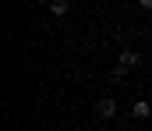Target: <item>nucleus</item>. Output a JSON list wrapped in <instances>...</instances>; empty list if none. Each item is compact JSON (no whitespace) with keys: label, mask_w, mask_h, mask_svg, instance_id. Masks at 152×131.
Here are the masks:
<instances>
[{"label":"nucleus","mask_w":152,"mask_h":131,"mask_svg":"<svg viewBox=\"0 0 152 131\" xmlns=\"http://www.w3.org/2000/svg\"><path fill=\"white\" fill-rule=\"evenodd\" d=\"M67 11H71V4H67V0H50V14H53V18H64Z\"/></svg>","instance_id":"nucleus-4"},{"label":"nucleus","mask_w":152,"mask_h":131,"mask_svg":"<svg viewBox=\"0 0 152 131\" xmlns=\"http://www.w3.org/2000/svg\"><path fill=\"white\" fill-rule=\"evenodd\" d=\"M131 113H134L138 121H149V117H152V106L145 103V99H134V106H131Z\"/></svg>","instance_id":"nucleus-3"},{"label":"nucleus","mask_w":152,"mask_h":131,"mask_svg":"<svg viewBox=\"0 0 152 131\" xmlns=\"http://www.w3.org/2000/svg\"><path fill=\"white\" fill-rule=\"evenodd\" d=\"M96 113H99V117H106V121H110V117H113V113H117V103H113V99H110V96H103V99H99V103H96Z\"/></svg>","instance_id":"nucleus-2"},{"label":"nucleus","mask_w":152,"mask_h":131,"mask_svg":"<svg viewBox=\"0 0 152 131\" xmlns=\"http://www.w3.org/2000/svg\"><path fill=\"white\" fill-rule=\"evenodd\" d=\"M117 64H120V67H127V71H131V67H138V64H142V53H138V50H124V53H120V60H117Z\"/></svg>","instance_id":"nucleus-1"},{"label":"nucleus","mask_w":152,"mask_h":131,"mask_svg":"<svg viewBox=\"0 0 152 131\" xmlns=\"http://www.w3.org/2000/svg\"><path fill=\"white\" fill-rule=\"evenodd\" d=\"M138 7L142 11H152V0H138Z\"/></svg>","instance_id":"nucleus-5"},{"label":"nucleus","mask_w":152,"mask_h":131,"mask_svg":"<svg viewBox=\"0 0 152 131\" xmlns=\"http://www.w3.org/2000/svg\"><path fill=\"white\" fill-rule=\"evenodd\" d=\"M39 4H50V0H39Z\"/></svg>","instance_id":"nucleus-6"}]
</instances>
